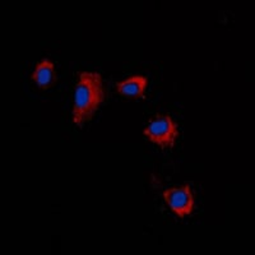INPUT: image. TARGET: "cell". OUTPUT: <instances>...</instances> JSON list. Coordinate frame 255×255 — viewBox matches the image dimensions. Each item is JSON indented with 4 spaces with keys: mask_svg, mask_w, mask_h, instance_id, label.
I'll return each instance as SVG.
<instances>
[{
    "mask_svg": "<svg viewBox=\"0 0 255 255\" xmlns=\"http://www.w3.org/2000/svg\"><path fill=\"white\" fill-rule=\"evenodd\" d=\"M78 82L74 91L73 123L82 127L92 120L95 114L105 101V88L102 76L97 72H79Z\"/></svg>",
    "mask_w": 255,
    "mask_h": 255,
    "instance_id": "1",
    "label": "cell"
},
{
    "mask_svg": "<svg viewBox=\"0 0 255 255\" xmlns=\"http://www.w3.org/2000/svg\"><path fill=\"white\" fill-rule=\"evenodd\" d=\"M143 135L162 149L172 148L179 136V127L170 115L158 114L153 116L143 129Z\"/></svg>",
    "mask_w": 255,
    "mask_h": 255,
    "instance_id": "2",
    "label": "cell"
},
{
    "mask_svg": "<svg viewBox=\"0 0 255 255\" xmlns=\"http://www.w3.org/2000/svg\"><path fill=\"white\" fill-rule=\"evenodd\" d=\"M162 197L168 208L179 218H184L193 213L194 195L189 184L166 189L163 190Z\"/></svg>",
    "mask_w": 255,
    "mask_h": 255,
    "instance_id": "3",
    "label": "cell"
},
{
    "mask_svg": "<svg viewBox=\"0 0 255 255\" xmlns=\"http://www.w3.org/2000/svg\"><path fill=\"white\" fill-rule=\"evenodd\" d=\"M148 87V78L142 74H135L116 83V91L127 99H143Z\"/></svg>",
    "mask_w": 255,
    "mask_h": 255,
    "instance_id": "4",
    "label": "cell"
},
{
    "mask_svg": "<svg viewBox=\"0 0 255 255\" xmlns=\"http://www.w3.org/2000/svg\"><path fill=\"white\" fill-rule=\"evenodd\" d=\"M31 79L35 82L41 90H49L58 81V74L55 70V64L49 59H42L36 64L35 70L31 74Z\"/></svg>",
    "mask_w": 255,
    "mask_h": 255,
    "instance_id": "5",
    "label": "cell"
}]
</instances>
